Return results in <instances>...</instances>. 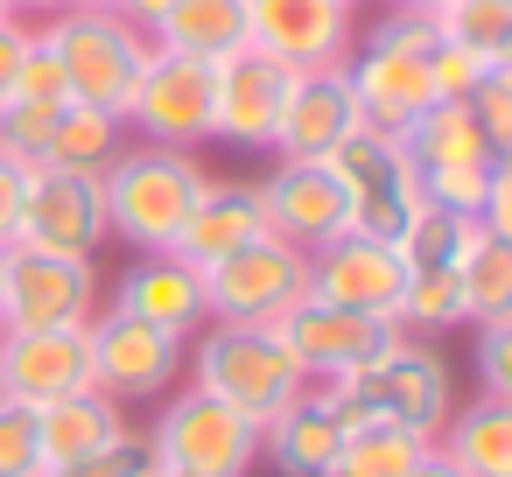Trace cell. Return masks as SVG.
<instances>
[{
    "label": "cell",
    "instance_id": "obj_9",
    "mask_svg": "<svg viewBox=\"0 0 512 477\" xmlns=\"http://www.w3.org/2000/svg\"><path fill=\"white\" fill-rule=\"evenodd\" d=\"M309 295V253L260 232L253 246L204 267V316L211 323H281Z\"/></svg>",
    "mask_w": 512,
    "mask_h": 477
},
{
    "label": "cell",
    "instance_id": "obj_34",
    "mask_svg": "<svg viewBox=\"0 0 512 477\" xmlns=\"http://www.w3.org/2000/svg\"><path fill=\"white\" fill-rule=\"evenodd\" d=\"M8 99H36V106H64V99H71L64 64H57V50L43 43V29H29V50H22V64H15Z\"/></svg>",
    "mask_w": 512,
    "mask_h": 477
},
{
    "label": "cell",
    "instance_id": "obj_1",
    "mask_svg": "<svg viewBox=\"0 0 512 477\" xmlns=\"http://www.w3.org/2000/svg\"><path fill=\"white\" fill-rule=\"evenodd\" d=\"M344 421H393V428H414V435H442L449 407H456V379H449V358L435 351V337H393L379 358H365L358 372L344 379H323L316 386Z\"/></svg>",
    "mask_w": 512,
    "mask_h": 477
},
{
    "label": "cell",
    "instance_id": "obj_3",
    "mask_svg": "<svg viewBox=\"0 0 512 477\" xmlns=\"http://www.w3.org/2000/svg\"><path fill=\"white\" fill-rule=\"evenodd\" d=\"M183 379L253 421L281 414L309 379L302 365L288 358V344L274 337V323H204L190 344H183Z\"/></svg>",
    "mask_w": 512,
    "mask_h": 477
},
{
    "label": "cell",
    "instance_id": "obj_27",
    "mask_svg": "<svg viewBox=\"0 0 512 477\" xmlns=\"http://www.w3.org/2000/svg\"><path fill=\"white\" fill-rule=\"evenodd\" d=\"M127 141H134V134H127V120H120V113L85 106V99H64V106H57V127H50L43 162H50V169H78V176H106V169H113V155H120Z\"/></svg>",
    "mask_w": 512,
    "mask_h": 477
},
{
    "label": "cell",
    "instance_id": "obj_8",
    "mask_svg": "<svg viewBox=\"0 0 512 477\" xmlns=\"http://www.w3.org/2000/svg\"><path fill=\"white\" fill-rule=\"evenodd\" d=\"M106 309L99 260L0 246V330H85Z\"/></svg>",
    "mask_w": 512,
    "mask_h": 477
},
{
    "label": "cell",
    "instance_id": "obj_20",
    "mask_svg": "<svg viewBox=\"0 0 512 477\" xmlns=\"http://www.w3.org/2000/svg\"><path fill=\"white\" fill-rule=\"evenodd\" d=\"M260 204H267V232L302 253L351 232V197L330 176V162H274V176H260Z\"/></svg>",
    "mask_w": 512,
    "mask_h": 477
},
{
    "label": "cell",
    "instance_id": "obj_25",
    "mask_svg": "<svg viewBox=\"0 0 512 477\" xmlns=\"http://www.w3.org/2000/svg\"><path fill=\"white\" fill-rule=\"evenodd\" d=\"M435 449H442L463 477H512V400L477 393L470 407H449Z\"/></svg>",
    "mask_w": 512,
    "mask_h": 477
},
{
    "label": "cell",
    "instance_id": "obj_4",
    "mask_svg": "<svg viewBox=\"0 0 512 477\" xmlns=\"http://www.w3.org/2000/svg\"><path fill=\"white\" fill-rule=\"evenodd\" d=\"M428 15H407V8H386L372 29L351 36V57H344V78L358 92V113L365 127L379 134H400L407 120H421L435 106V85H428Z\"/></svg>",
    "mask_w": 512,
    "mask_h": 477
},
{
    "label": "cell",
    "instance_id": "obj_39",
    "mask_svg": "<svg viewBox=\"0 0 512 477\" xmlns=\"http://www.w3.org/2000/svg\"><path fill=\"white\" fill-rule=\"evenodd\" d=\"M22 183H29V162L0 155V246H15V218H22Z\"/></svg>",
    "mask_w": 512,
    "mask_h": 477
},
{
    "label": "cell",
    "instance_id": "obj_6",
    "mask_svg": "<svg viewBox=\"0 0 512 477\" xmlns=\"http://www.w3.org/2000/svg\"><path fill=\"white\" fill-rule=\"evenodd\" d=\"M141 435H148L155 463L183 470V477H253V463H260V421L197 393L190 379L169 400H155V421Z\"/></svg>",
    "mask_w": 512,
    "mask_h": 477
},
{
    "label": "cell",
    "instance_id": "obj_15",
    "mask_svg": "<svg viewBox=\"0 0 512 477\" xmlns=\"http://www.w3.org/2000/svg\"><path fill=\"white\" fill-rule=\"evenodd\" d=\"M351 36H358V15L344 0H246V50H260L288 71L344 64Z\"/></svg>",
    "mask_w": 512,
    "mask_h": 477
},
{
    "label": "cell",
    "instance_id": "obj_28",
    "mask_svg": "<svg viewBox=\"0 0 512 477\" xmlns=\"http://www.w3.org/2000/svg\"><path fill=\"white\" fill-rule=\"evenodd\" d=\"M456 288H463V323H491L512 316V239L498 232H470L463 260H456Z\"/></svg>",
    "mask_w": 512,
    "mask_h": 477
},
{
    "label": "cell",
    "instance_id": "obj_23",
    "mask_svg": "<svg viewBox=\"0 0 512 477\" xmlns=\"http://www.w3.org/2000/svg\"><path fill=\"white\" fill-rule=\"evenodd\" d=\"M344 414L316 393V386H302L281 414H267L260 421V463H274L281 477H330V463H337V449H344Z\"/></svg>",
    "mask_w": 512,
    "mask_h": 477
},
{
    "label": "cell",
    "instance_id": "obj_43",
    "mask_svg": "<svg viewBox=\"0 0 512 477\" xmlns=\"http://www.w3.org/2000/svg\"><path fill=\"white\" fill-rule=\"evenodd\" d=\"M0 8H8L15 22H50V15L64 8V0H0Z\"/></svg>",
    "mask_w": 512,
    "mask_h": 477
},
{
    "label": "cell",
    "instance_id": "obj_16",
    "mask_svg": "<svg viewBox=\"0 0 512 477\" xmlns=\"http://www.w3.org/2000/svg\"><path fill=\"white\" fill-rule=\"evenodd\" d=\"M400 288H407V260L393 239H365V232H337L330 246L309 253V295L358 309V316H400Z\"/></svg>",
    "mask_w": 512,
    "mask_h": 477
},
{
    "label": "cell",
    "instance_id": "obj_40",
    "mask_svg": "<svg viewBox=\"0 0 512 477\" xmlns=\"http://www.w3.org/2000/svg\"><path fill=\"white\" fill-rule=\"evenodd\" d=\"M477 225L498 232V239H512V162L491 176V190H484V204H477Z\"/></svg>",
    "mask_w": 512,
    "mask_h": 477
},
{
    "label": "cell",
    "instance_id": "obj_12",
    "mask_svg": "<svg viewBox=\"0 0 512 477\" xmlns=\"http://www.w3.org/2000/svg\"><path fill=\"white\" fill-rule=\"evenodd\" d=\"M323 162H330V176H337L344 197H351V232H365V239H400V225H407L414 204H421V183H414V162H407L400 134L358 127V134H344Z\"/></svg>",
    "mask_w": 512,
    "mask_h": 477
},
{
    "label": "cell",
    "instance_id": "obj_37",
    "mask_svg": "<svg viewBox=\"0 0 512 477\" xmlns=\"http://www.w3.org/2000/svg\"><path fill=\"white\" fill-rule=\"evenodd\" d=\"M470 330H477V393L512 400V316H491Z\"/></svg>",
    "mask_w": 512,
    "mask_h": 477
},
{
    "label": "cell",
    "instance_id": "obj_26",
    "mask_svg": "<svg viewBox=\"0 0 512 477\" xmlns=\"http://www.w3.org/2000/svg\"><path fill=\"white\" fill-rule=\"evenodd\" d=\"M148 43L218 64V57L246 50V0H176V8L148 29Z\"/></svg>",
    "mask_w": 512,
    "mask_h": 477
},
{
    "label": "cell",
    "instance_id": "obj_18",
    "mask_svg": "<svg viewBox=\"0 0 512 477\" xmlns=\"http://www.w3.org/2000/svg\"><path fill=\"white\" fill-rule=\"evenodd\" d=\"M211 71H218L211 141L246 148V155L274 148V120H281V99H288L295 71H288V64H274V57H260V50H232V57H218Z\"/></svg>",
    "mask_w": 512,
    "mask_h": 477
},
{
    "label": "cell",
    "instance_id": "obj_10",
    "mask_svg": "<svg viewBox=\"0 0 512 477\" xmlns=\"http://www.w3.org/2000/svg\"><path fill=\"white\" fill-rule=\"evenodd\" d=\"M85 337H92V386L106 400L155 407L183 386V337H169V330H155V323H141L113 302L85 323Z\"/></svg>",
    "mask_w": 512,
    "mask_h": 477
},
{
    "label": "cell",
    "instance_id": "obj_46",
    "mask_svg": "<svg viewBox=\"0 0 512 477\" xmlns=\"http://www.w3.org/2000/svg\"><path fill=\"white\" fill-rule=\"evenodd\" d=\"M64 8H113V0H64Z\"/></svg>",
    "mask_w": 512,
    "mask_h": 477
},
{
    "label": "cell",
    "instance_id": "obj_48",
    "mask_svg": "<svg viewBox=\"0 0 512 477\" xmlns=\"http://www.w3.org/2000/svg\"><path fill=\"white\" fill-rule=\"evenodd\" d=\"M344 8H351V15H358V8H372V0H344Z\"/></svg>",
    "mask_w": 512,
    "mask_h": 477
},
{
    "label": "cell",
    "instance_id": "obj_41",
    "mask_svg": "<svg viewBox=\"0 0 512 477\" xmlns=\"http://www.w3.org/2000/svg\"><path fill=\"white\" fill-rule=\"evenodd\" d=\"M29 29H36V22L0 15V99H8V85H15V64H22V50H29Z\"/></svg>",
    "mask_w": 512,
    "mask_h": 477
},
{
    "label": "cell",
    "instance_id": "obj_21",
    "mask_svg": "<svg viewBox=\"0 0 512 477\" xmlns=\"http://www.w3.org/2000/svg\"><path fill=\"white\" fill-rule=\"evenodd\" d=\"M106 302L155 323V330H169V337H183V344L211 323L204 316V267H190L183 253H134L120 267V281L106 288Z\"/></svg>",
    "mask_w": 512,
    "mask_h": 477
},
{
    "label": "cell",
    "instance_id": "obj_7",
    "mask_svg": "<svg viewBox=\"0 0 512 477\" xmlns=\"http://www.w3.org/2000/svg\"><path fill=\"white\" fill-rule=\"evenodd\" d=\"M400 148H407V162H414L421 197H428V204H449V211H470V218H477L491 176L512 162V155H498V148L484 141V127L470 120L463 99H435L421 120H407V127H400Z\"/></svg>",
    "mask_w": 512,
    "mask_h": 477
},
{
    "label": "cell",
    "instance_id": "obj_13",
    "mask_svg": "<svg viewBox=\"0 0 512 477\" xmlns=\"http://www.w3.org/2000/svg\"><path fill=\"white\" fill-rule=\"evenodd\" d=\"M15 246L99 260V246H113V232H106V190H99V176H78V169H50V162H36V169H29V183H22Z\"/></svg>",
    "mask_w": 512,
    "mask_h": 477
},
{
    "label": "cell",
    "instance_id": "obj_44",
    "mask_svg": "<svg viewBox=\"0 0 512 477\" xmlns=\"http://www.w3.org/2000/svg\"><path fill=\"white\" fill-rule=\"evenodd\" d=\"M400 477H463V470H456V463H449L442 449H428V456H421V463H407Z\"/></svg>",
    "mask_w": 512,
    "mask_h": 477
},
{
    "label": "cell",
    "instance_id": "obj_22",
    "mask_svg": "<svg viewBox=\"0 0 512 477\" xmlns=\"http://www.w3.org/2000/svg\"><path fill=\"white\" fill-rule=\"evenodd\" d=\"M260 232H267L260 183H253V176H211V183L197 190V204H190V218H183V232H176L169 253H183L190 267H218L225 253L253 246Z\"/></svg>",
    "mask_w": 512,
    "mask_h": 477
},
{
    "label": "cell",
    "instance_id": "obj_2",
    "mask_svg": "<svg viewBox=\"0 0 512 477\" xmlns=\"http://www.w3.org/2000/svg\"><path fill=\"white\" fill-rule=\"evenodd\" d=\"M204 183H211V169L197 162V148L127 141L113 155V169L99 176V190H106V232L127 253H169Z\"/></svg>",
    "mask_w": 512,
    "mask_h": 477
},
{
    "label": "cell",
    "instance_id": "obj_45",
    "mask_svg": "<svg viewBox=\"0 0 512 477\" xmlns=\"http://www.w3.org/2000/svg\"><path fill=\"white\" fill-rule=\"evenodd\" d=\"M386 8H407V15H435L442 0H386Z\"/></svg>",
    "mask_w": 512,
    "mask_h": 477
},
{
    "label": "cell",
    "instance_id": "obj_33",
    "mask_svg": "<svg viewBox=\"0 0 512 477\" xmlns=\"http://www.w3.org/2000/svg\"><path fill=\"white\" fill-rule=\"evenodd\" d=\"M505 64H512V57H505ZM484 71H498V57H477V50L442 43V36L428 43V85H435V99H470Z\"/></svg>",
    "mask_w": 512,
    "mask_h": 477
},
{
    "label": "cell",
    "instance_id": "obj_19",
    "mask_svg": "<svg viewBox=\"0 0 512 477\" xmlns=\"http://www.w3.org/2000/svg\"><path fill=\"white\" fill-rule=\"evenodd\" d=\"M365 113H358V92L344 78V64H323V71H295L288 99H281V120H274V162H323L344 134H358Z\"/></svg>",
    "mask_w": 512,
    "mask_h": 477
},
{
    "label": "cell",
    "instance_id": "obj_35",
    "mask_svg": "<svg viewBox=\"0 0 512 477\" xmlns=\"http://www.w3.org/2000/svg\"><path fill=\"white\" fill-rule=\"evenodd\" d=\"M148 470H155V449H148L141 428H127L120 442L78 456V463H64V470H43V477H148Z\"/></svg>",
    "mask_w": 512,
    "mask_h": 477
},
{
    "label": "cell",
    "instance_id": "obj_14",
    "mask_svg": "<svg viewBox=\"0 0 512 477\" xmlns=\"http://www.w3.org/2000/svg\"><path fill=\"white\" fill-rule=\"evenodd\" d=\"M274 337L288 344V358L302 365V379L323 386V379H344V372H358L365 358H379V351L400 337V323H386V316H358V309H337V302L302 295V302L274 323Z\"/></svg>",
    "mask_w": 512,
    "mask_h": 477
},
{
    "label": "cell",
    "instance_id": "obj_36",
    "mask_svg": "<svg viewBox=\"0 0 512 477\" xmlns=\"http://www.w3.org/2000/svg\"><path fill=\"white\" fill-rule=\"evenodd\" d=\"M463 106H470V120L484 127V141H491L498 155H512V64L484 71V78H477V92H470Z\"/></svg>",
    "mask_w": 512,
    "mask_h": 477
},
{
    "label": "cell",
    "instance_id": "obj_47",
    "mask_svg": "<svg viewBox=\"0 0 512 477\" xmlns=\"http://www.w3.org/2000/svg\"><path fill=\"white\" fill-rule=\"evenodd\" d=\"M148 477H183V470H162V463H155V470H148Z\"/></svg>",
    "mask_w": 512,
    "mask_h": 477
},
{
    "label": "cell",
    "instance_id": "obj_5",
    "mask_svg": "<svg viewBox=\"0 0 512 477\" xmlns=\"http://www.w3.org/2000/svg\"><path fill=\"white\" fill-rule=\"evenodd\" d=\"M36 29H43V43L57 50L71 99L106 106V113L127 120L134 78H141V64H148V50H155L148 29H134V22L113 15V8H57V15L36 22Z\"/></svg>",
    "mask_w": 512,
    "mask_h": 477
},
{
    "label": "cell",
    "instance_id": "obj_29",
    "mask_svg": "<svg viewBox=\"0 0 512 477\" xmlns=\"http://www.w3.org/2000/svg\"><path fill=\"white\" fill-rule=\"evenodd\" d=\"M435 442L414 435V428H393V421H351L344 428V449L330 463V477H400L407 463H421Z\"/></svg>",
    "mask_w": 512,
    "mask_h": 477
},
{
    "label": "cell",
    "instance_id": "obj_17",
    "mask_svg": "<svg viewBox=\"0 0 512 477\" xmlns=\"http://www.w3.org/2000/svg\"><path fill=\"white\" fill-rule=\"evenodd\" d=\"M0 393L22 407H50L92 386V337L85 330H0Z\"/></svg>",
    "mask_w": 512,
    "mask_h": 477
},
{
    "label": "cell",
    "instance_id": "obj_38",
    "mask_svg": "<svg viewBox=\"0 0 512 477\" xmlns=\"http://www.w3.org/2000/svg\"><path fill=\"white\" fill-rule=\"evenodd\" d=\"M0 477H36V407L0 393Z\"/></svg>",
    "mask_w": 512,
    "mask_h": 477
},
{
    "label": "cell",
    "instance_id": "obj_31",
    "mask_svg": "<svg viewBox=\"0 0 512 477\" xmlns=\"http://www.w3.org/2000/svg\"><path fill=\"white\" fill-rule=\"evenodd\" d=\"M470 232H477V218L470 211H449V204H414V218L400 225V260L407 267H456L463 260V246H470Z\"/></svg>",
    "mask_w": 512,
    "mask_h": 477
},
{
    "label": "cell",
    "instance_id": "obj_30",
    "mask_svg": "<svg viewBox=\"0 0 512 477\" xmlns=\"http://www.w3.org/2000/svg\"><path fill=\"white\" fill-rule=\"evenodd\" d=\"M393 323L407 337H449V330H463L456 267H407V288H400V316Z\"/></svg>",
    "mask_w": 512,
    "mask_h": 477
},
{
    "label": "cell",
    "instance_id": "obj_32",
    "mask_svg": "<svg viewBox=\"0 0 512 477\" xmlns=\"http://www.w3.org/2000/svg\"><path fill=\"white\" fill-rule=\"evenodd\" d=\"M428 29L442 43H463L477 57H512V0H442V8L428 15Z\"/></svg>",
    "mask_w": 512,
    "mask_h": 477
},
{
    "label": "cell",
    "instance_id": "obj_49",
    "mask_svg": "<svg viewBox=\"0 0 512 477\" xmlns=\"http://www.w3.org/2000/svg\"><path fill=\"white\" fill-rule=\"evenodd\" d=\"M0 15H8V8H0Z\"/></svg>",
    "mask_w": 512,
    "mask_h": 477
},
{
    "label": "cell",
    "instance_id": "obj_11",
    "mask_svg": "<svg viewBox=\"0 0 512 477\" xmlns=\"http://www.w3.org/2000/svg\"><path fill=\"white\" fill-rule=\"evenodd\" d=\"M211 99H218V71L204 57L148 50L134 99H127V134L155 141V148H204L211 141Z\"/></svg>",
    "mask_w": 512,
    "mask_h": 477
},
{
    "label": "cell",
    "instance_id": "obj_42",
    "mask_svg": "<svg viewBox=\"0 0 512 477\" xmlns=\"http://www.w3.org/2000/svg\"><path fill=\"white\" fill-rule=\"evenodd\" d=\"M169 8H176V0H113V15H127L134 29H155Z\"/></svg>",
    "mask_w": 512,
    "mask_h": 477
},
{
    "label": "cell",
    "instance_id": "obj_24",
    "mask_svg": "<svg viewBox=\"0 0 512 477\" xmlns=\"http://www.w3.org/2000/svg\"><path fill=\"white\" fill-rule=\"evenodd\" d=\"M127 428H134L127 407L106 400V393H71V400L36 407V477L43 470H64V463H78V456H92L106 442H120Z\"/></svg>",
    "mask_w": 512,
    "mask_h": 477
}]
</instances>
